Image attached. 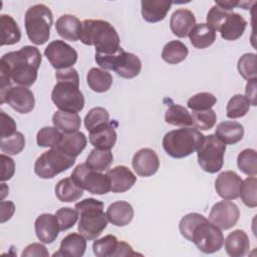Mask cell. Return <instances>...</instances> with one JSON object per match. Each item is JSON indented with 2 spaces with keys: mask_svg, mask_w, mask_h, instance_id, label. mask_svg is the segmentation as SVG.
Instances as JSON below:
<instances>
[{
  "mask_svg": "<svg viewBox=\"0 0 257 257\" xmlns=\"http://www.w3.org/2000/svg\"><path fill=\"white\" fill-rule=\"evenodd\" d=\"M0 102H7L19 113H28L35 106L33 92L26 86H10L4 91H0Z\"/></svg>",
  "mask_w": 257,
  "mask_h": 257,
  "instance_id": "obj_14",
  "label": "cell"
},
{
  "mask_svg": "<svg viewBox=\"0 0 257 257\" xmlns=\"http://www.w3.org/2000/svg\"><path fill=\"white\" fill-rule=\"evenodd\" d=\"M34 228L37 238L45 244L53 243L60 231L56 216L48 213L41 214L36 218Z\"/></svg>",
  "mask_w": 257,
  "mask_h": 257,
  "instance_id": "obj_18",
  "label": "cell"
},
{
  "mask_svg": "<svg viewBox=\"0 0 257 257\" xmlns=\"http://www.w3.org/2000/svg\"><path fill=\"white\" fill-rule=\"evenodd\" d=\"M205 136L195 127H181L170 131L163 138V148L172 158H186L202 146Z\"/></svg>",
  "mask_w": 257,
  "mask_h": 257,
  "instance_id": "obj_4",
  "label": "cell"
},
{
  "mask_svg": "<svg viewBox=\"0 0 257 257\" xmlns=\"http://www.w3.org/2000/svg\"><path fill=\"white\" fill-rule=\"evenodd\" d=\"M8 192H9V188L4 183H2L1 184V200L4 199V197L7 195Z\"/></svg>",
  "mask_w": 257,
  "mask_h": 257,
  "instance_id": "obj_57",
  "label": "cell"
},
{
  "mask_svg": "<svg viewBox=\"0 0 257 257\" xmlns=\"http://www.w3.org/2000/svg\"><path fill=\"white\" fill-rule=\"evenodd\" d=\"M55 216L57 218L60 231H66L73 227L78 219V212L72 208L64 207L56 211Z\"/></svg>",
  "mask_w": 257,
  "mask_h": 257,
  "instance_id": "obj_48",
  "label": "cell"
},
{
  "mask_svg": "<svg viewBox=\"0 0 257 257\" xmlns=\"http://www.w3.org/2000/svg\"><path fill=\"white\" fill-rule=\"evenodd\" d=\"M62 135L55 126H44L38 131L36 142L39 147L54 148L60 143Z\"/></svg>",
  "mask_w": 257,
  "mask_h": 257,
  "instance_id": "obj_40",
  "label": "cell"
},
{
  "mask_svg": "<svg viewBox=\"0 0 257 257\" xmlns=\"http://www.w3.org/2000/svg\"><path fill=\"white\" fill-rule=\"evenodd\" d=\"M196 25L194 13L189 9L176 10L170 19V27L174 35L180 38L187 37Z\"/></svg>",
  "mask_w": 257,
  "mask_h": 257,
  "instance_id": "obj_20",
  "label": "cell"
},
{
  "mask_svg": "<svg viewBox=\"0 0 257 257\" xmlns=\"http://www.w3.org/2000/svg\"><path fill=\"white\" fill-rule=\"evenodd\" d=\"M257 59L255 53H245L243 54L237 64L238 71L240 75L246 79L251 80L257 78Z\"/></svg>",
  "mask_w": 257,
  "mask_h": 257,
  "instance_id": "obj_41",
  "label": "cell"
},
{
  "mask_svg": "<svg viewBox=\"0 0 257 257\" xmlns=\"http://www.w3.org/2000/svg\"><path fill=\"white\" fill-rule=\"evenodd\" d=\"M117 242V238L114 235H106L97 239L92 244L93 254L97 257H112Z\"/></svg>",
  "mask_w": 257,
  "mask_h": 257,
  "instance_id": "obj_43",
  "label": "cell"
},
{
  "mask_svg": "<svg viewBox=\"0 0 257 257\" xmlns=\"http://www.w3.org/2000/svg\"><path fill=\"white\" fill-rule=\"evenodd\" d=\"M132 166L139 176L151 177L158 172L160 167V160L154 150L144 148L139 150L134 155Z\"/></svg>",
  "mask_w": 257,
  "mask_h": 257,
  "instance_id": "obj_16",
  "label": "cell"
},
{
  "mask_svg": "<svg viewBox=\"0 0 257 257\" xmlns=\"http://www.w3.org/2000/svg\"><path fill=\"white\" fill-rule=\"evenodd\" d=\"M96 63L105 70H113L122 78H134L142 69V61L134 53L125 52L121 47L112 54L95 53Z\"/></svg>",
  "mask_w": 257,
  "mask_h": 257,
  "instance_id": "obj_7",
  "label": "cell"
},
{
  "mask_svg": "<svg viewBox=\"0 0 257 257\" xmlns=\"http://www.w3.org/2000/svg\"><path fill=\"white\" fill-rule=\"evenodd\" d=\"M240 211L238 206L229 201L217 202L210 211L209 221L222 230H229L239 220Z\"/></svg>",
  "mask_w": 257,
  "mask_h": 257,
  "instance_id": "obj_15",
  "label": "cell"
},
{
  "mask_svg": "<svg viewBox=\"0 0 257 257\" xmlns=\"http://www.w3.org/2000/svg\"><path fill=\"white\" fill-rule=\"evenodd\" d=\"M78 212V232L87 240L96 239L107 226V217L103 212V203L93 199H84L74 206Z\"/></svg>",
  "mask_w": 257,
  "mask_h": 257,
  "instance_id": "obj_3",
  "label": "cell"
},
{
  "mask_svg": "<svg viewBox=\"0 0 257 257\" xmlns=\"http://www.w3.org/2000/svg\"><path fill=\"white\" fill-rule=\"evenodd\" d=\"M173 2L169 0H143L141 11L143 18L149 23L160 22L165 19Z\"/></svg>",
  "mask_w": 257,
  "mask_h": 257,
  "instance_id": "obj_21",
  "label": "cell"
},
{
  "mask_svg": "<svg viewBox=\"0 0 257 257\" xmlns=\"http://www.w3.org/2000/svg\"><path fill=\"white\" fill-rule=\"evenodd\" d=\"M15 211V205L11 201H1V223L9 220Z\"/></svg>",
  "mask_w": 257,
  "mask_h": 257,
  "instance_id": "obj_54",
  "label": "cell"
},
{
  "mask_svg": "<svg viewBox=\"0 0 257 257\" xmlns=\"http://www.w3.org/2000/svg\"><path fill=\"white\" fill-rule=\"evenodd\" d=\"M242 184L241 177L233 171H225L218 175L215 181V190L224 200H235L239 197Z\"/></svg>",
  "mask_w": 257,
  "mask_h": 257,
  "instance_id": "obj_17",
  "label": "cell"
},
{
  "mask_svg": "<svg viewBox=\"0 0 257 257\" xmlns=\"http://www.w3.org/2000/svg\"><path fill=\"white\" fill-rule=\"evenodd\" d=\"M79 39L85 45H93L95 53L112 54L120 48V40L115 28L104 20L82 21Z\"/></svg>",
  "mask_w": 257,
  "mask_h": 257,
  "instance_id": "obj_2",
  "label": "cell"
},
{
  "mask_svg": "<svg viewBox=\"0 0 257 257\" xmlns=\"http://www.w3.org/2000/svg\"><path fill=\"white\" fill-rule=\"evenodd\" d=\"M165 121L172 125L187 127L192 125V116L185 106L172 103L165 113Z\"/></svg>",
  "mask_w": 257,
  "mask_h": 257,
  "instance_id": "obj_36",
  "label": "cell"
},
{
  "mask_svg": "<svg viewBox=\"0 0 257 257\" xmlns=\"http://www.w3.org/2000/svg\"><path fill=\"white\" fill-rule=\"evenodd\" d=\"M107 122H109V113L101 106L91 108L84 117V125L88 132Z\"/></svg>",
  "mask_w": 257,
  "mask_h": 257,
  "instance_id": "obj_45",
  "label": "cell"
},
{
  "mask_svg": "<svg viewBox=\"0 0 257 257\" xmlns=\"http://www.w3.org/2000/svg\"><path fill=\"white\" fill-rule=\"evenodd\" d=\"M1 45H12L20 41L21 31L17 22L7 14L0 15Z\"/></svg>",
  "mask_w": 257,
  "mask_h": 257,
  "instance_id": "obj_32",
  "label": "cell"
},
{
  "mask_svg": "<svg viewBox=\"0 0 257 257\" xmlns=\"http://www.w3.org/2000/svg\"><path fill=\"white\" fill-rule=\"evenodd\" d=\"M239 197L242 202L249 208L257 206V179L256 177H248L240 186Z\"/></svg>",
  "mask_w": 257,
  "mask_h": 257,
  "instance_id": "obj_39",
  "label": "cell"
},
{
  "mask_svg": "<svg viewBox=\"0 0 257 257\" xmlns=\"http://www.w3.org/2000/svg\"><path fill=\"white\" fill-rule=\"evenodd\" d=\"M215 5L219 6L220 8H222L223 10H226V11H232L235 7H241L243 9H249V7H250L249 2L236 1V0H223V1L216 0Z\"/></svg>",
  "mask_w": 257,
  "mask_h": 257,
  "instance_id": "obj_53",
  "label": "cell"
},
{
  "mask_svg": "<svg viewBox=\"0 0 257 257\" xmlns=\"http://www.w3.org/2000/svg\"><path fill=\"white\" fill-rule=\"evenodd\" d=\"M1 164H2V174H1V181L10 180L14 173H15V163L13 159L9 156L1 154Z\"/></svg>",
  "mask_w": 257,
  "mask_h": 257,
  "instance_id": "obj_50",
  "label": "cell"
},
{
  "mask_svg": "<svg viewBox=\"0 0 257 257\" xmlns=\"http://www.w3.org/2000/svg\"><path fill=\"white\" fill-rule=\"evenodd\" d=\"M112 193H124L137 182L135 174L125 166H116L106 172Z\"/></svg>",
  "mask_w": 257,
  "mask_h": 257,
  "instance_id": "obj_19",
  "label": "cell"
},
{
  "mask_svg": "<svg viewBox=\"0 0 257 257\" xmlns=\"http://www.w3.org/2000/svg\"><path fill=\"white\" fill-rule=\"evenodd\" d=\"M188 47L179 40H172L165 44L162 51V58L169 64H178L188 56Z\"/></svg>",
  "mask_w": 257,
  "mask_h": 257,
  "instance_id": "obj_34",
  "label": "cell"
},
{
  "mask_svg": "<svg viewBox=\"0 0 257 257\" xmlns=\"http://www.w3.org/2000/svg\"><path fill=\"white\" fill-rule=\"evenodd\" d=\"M55 29L63 39L77 41L81 31V22L74 15L63 14L56 20Z\"/></svg>",
  "mask_w": 257,
  "mask_h": 257,
  "instance_id": "obj_26",
  "label": "cell"
},
{
  "mask_svg": "<svg viewBox=\"0 0 257 257\" xmlns=\"http://www.w3.org/2000/svg\"><path fill=\"white\" fill-rule=\"evenodd\" d=\"M52 24L53 14L44 4L33 5L25 12V30L29 40L35 45H42L49 39Z\"/></svg>",
  "mask_w": 257,
  "mask_h": 257,
  "instance_id": "obj_6",
  "label": "cell"
},
{
  "mask_svg": "<svg viewBox=\"0 0 257 257\" xmlns=\"http://www.w3.org/2000/svg\"><path fill=\"white\" fill-rule=\"evenodd\" d=\"M190 41L195 48L205 49L216 40V31L207 23L196 24L189 34Z\"/></svg>",
  "mask_w": 257,
  "mask_h": 257,
  "instance_id": "obj_29",
  "label": "cell"
},
{
  "mask_svg": "<svg viewBox=\"0 0 257 257\" xmlns=\"http://www.w3.org/2000/svg\"><path fill=\"white\" fill-rule=\"evenodd\" d=\"M207 24L215 31H219L221 37L228 41L240 38L247 27V21L239 13L223 10L217 5L208 11Z\"/></svg>",
  "mask_w": 257,
  "mask_h": 257,
  "instance_id": "obj_5",
  "label": "cell"
},
{
  "mask_svg": "<svg viewBox=\"0 0 257 257\" xmlns=\"http://www.w3.org/2000/svg\"><path fill=\"white\" fill-rule=\"evenodd\" d=\"M226 145L215 135L206 136L202 146L197 151L198 163L205 172L214 174L219 172L224 164Z\"/></svg>",
  "mask_w": 257,
  "mask_h": 257,
  "instance_id": "obj_9",
  "label": "cell"
},
{
  "mask_svg": "<svg viewBox=\"0 0 257 257\" xmlns=\"http://www.w3.org/2000/svg\"><path fill=\"white\" fill-rule=\"evenodd\" d=\"M116 142V133L114 126L109 121L101 124L89 132V143L100 150H110Z\"/></svg>",
  "mask_w": 257,
  "mask_h": 257,
  "instance_id": "obj_22",
  "label": "cell"
},
{
  "mask_svg": "<svg viewBox=\"0 0 257 257\" xmlns=\"http://www.w3.org/2000/svg\"><path fill=\"white\" fill-rule=\"evenodd\" d=\"M191 116L192 124L202 131H208L212 128L217 120L216 112L212 108L205 110H193Z\"/></svg>",
  "mask_w": 257,
  "mask_h": 257,
  "instance_id": "obj_44",
  "label": "cell"
},
{
  "mask_svg": "<svg viewBox=\"0 0 257 257\" xmlns=\"http://www.w3.org/2000/svg\"><path fill=\"white\" fill-rule=\"evenodd\" d=\"M107 220L114 226L128 225L134 218V208L125 201H116L110 204L106 210Z\"/></svg>",
  "mask_w": 257,
  "mask_h": 257,
  "instance_id": "obj_25",
  "label": "cell"
},
{
  "mask_svg": "<svg viewBox=\"0 0 257 257\" xmlns=\"http://www.w3.org/2000/svg\"><path fill=\"white\" fill-rule=\"evenodd\" d=\"M51 100L59 110L78 112L84 107V96L79 83L57 81L51 91Z\"/></svg>",
  "mask_w": 257,
  "mask_h": 257,
  "instance_id": "obj_10",
  "label": "cell"
},
{
  "mask_svg": "<svg viewBox=\"0 0 257 257\" xmlns=\"http://www.w3.org/2000/svg\"><path fill=\"white\" fill-rule=\"evenodd\" d=\"M22 257L27 256H40V257H48L49 253L46 247L41 243H32L25 247L24 251L22 252Z\"/></svg>",
  "mask_w": 257,
  "mask_h": 257,
  "instance_id": "obj_51",
  "label": "cell"
},
{
  "mask_svg": "<svg viewBox=\"0 0 257 257\" xmlns=\"http://www.w3.org/2000/svg\"><path fill=\"white\" fill-rule=\"evenodd\" d=\"M215 136L225 145H234L243 139L244 127L235 120L222 121L217 125Z\"/></svg>",
  "mask_w": 257,
  "mask_h": 257,
  "instance_id": "obj_28",
  "label": "cell"
},
{
  "mask_svg": "<svg viewBox=\"0 0 257 257\" xmlns=\"http://www.w3.org/2000/svg\"><path fill=\"white\" fill-rule=\"evenodd\" d=\"M86 249V239L78 233H70L65 236L60 243L59 249L53 256L62 257H80Z\"/></svg>",
  "mask_w": 257,
  "mask_h": 257,
  "instance_id": "obj_23",
  "label": "cell"
},
{
  "mask_svg": "<svg viewBox=\"0 0 257 257\" xmlns=\"http://www.w3.org/2000/svg\"><path fill=\"white\" fill-rule=\"evenodd\" d=\"M52 122L62 134H71L79 130L81 119L77 112L57 110L52 115Z\"/></svg>",
  "mask_w": 257,
  "mask_h": 257,
  "instance_id": "obj_30",
  "label": "cell"
},
{
  "mask_svg": "<svg viewBox=\"0 0 257 257\" xmlns=\"http://www.w3.org/2000/svg\"><path fill=\"white\" fill-rule=\"evenodd\" d=\"M190 241L193 242L201 252L212 254L222 248L224 236L221 229L207 219L194 228Z\"/></svg>",
  "mask_w": 257,
  "mask_h": 257,
  "instance_id": "obj_12",
  "label": "cell"
},
{
  "mask_svg": "<svg viewBox=\"0 0 257 257\" xmlns=\"http://www.w3.org/2000/svg\"><path fill=\"white\" fill-rule=\"evenodd\" d=\"M256 87H257V78L248 80L246 84V89H245V93H246L245 96L249 100L250 104L253 106L256 105Z\"/></svg>",
  "mask_w": 257,
  "mask_h": 257,
  "instance_id": "obj_55",
  "label": "cell"
},
{
  "mask_svg": "<svg viewBox=\"0 0 257 257\" xmlns=\"http://www.w3.org/2000/svg\"><path fill=\"white\" fill-rule=\"evenodd\" d=\"M250 109V102L245 95H233L226 106V115L229 118H239L245 116Z\"/></svg>",
  "mask_w": 257,
  "mask_h": 257,
  "instance_id": "obj_37",
  "label": "cell"
},
{
  "mask_svg": "<svg viewBox=\"0 0 257 257\" xmlns=\"http://www.w3.org/2000/svg\"><path fill=\"white\" fill-rule=\"evenodd\" d=\"M86 82L91 90L95 92H105L112 84V76L104 69L92 67L87 72Z\"/></svg>",
  "mask_w": 257,
  "mask_h": 257,
  "instance_id": "obj_33",
  "label": "cell"
},
{
  "mask_svg": "<svg viewBox=\"0 0 257 257\" xmlns=\"http://www.w3.org/2000/svg\"><path fill=\"white\" fill-rule=\"evenodd\" d=\"M25 147V138L20 132H16L12 136L0 139V149L2 153L7 155H18Z\"/></svg>",
  "mask_w": 257,
  "mask_h": 257,
  "instance_id": "obj_42",
  "label": "cell"
},
{
  "mask_svg": "<svg viewBox=\"0 0 257 257\" xmlns=\"http://www.w3.org/2000/svg\"><path fill=\"white\" fill-rule=\"evenodd\" d=\"M87 144L86 137L81 132L63 134L60 143L56 146L67 156L75 158L85 149Z\"/></svg>",
  "mask_w": 257,
  "mask_h": 257,
  "instance_id": "obj_27",
  "label": "cell"
},
{
  "mask_svg": "<svg viewBox=\"0 0 257 257\" xmlns=\"http://www.w3.org/2000/svg\"><path fill=\"white\" fill-rule=\"evenodd\" d=\"M217 102L216 96L211 92H199L191 96L187 105L192 110H205L214 106Z\"/></svg>",
  "mask_w": 257,
  "mask_h": 257,
  "instance_id": "obj_46",
  "label": "cell"
},
{
  "mask_svg": "<svg viewBox=\"0 0 257 257\" xmlns=\"http://www.w3.org/2000/svg\"><path fill=\"white\" fill-rule=\"evenodd\" d=\"M55 77L57 81H69L74 83H79V76L75 68L69 67L65 69L56 70Z\"/></svg>",
  "mask_w": 257,
  "mask_h": 257,
  "instance_id": "obj_52",
  "label": "cell"
},
{
  "mask_svg": "<svg viewBox=\"0 0 257 257\" xmlns=\"http://www.w3.org/2000/svg\"><path fill=\"white\" fill-rule=\"evenodd\" d=\"M205 220H207V218L205 216H203L202 214H199V213H190V214L185 215L181 219L180 224H179L180 233L182 234V236L184 238H186L187 240L190 241L194 228L199 223H201Z\"/></svg>",
  "mask_w": 257,
  "mask_h": 257,
  "instance_id": "obj_47",
  "label": "cell"
},
{
  "mask_svg": "<svg viewBox=\"0 0 257 257\" xmlns=\"http://www.w3.org/2000/svg\"><path fill=\"white\" fill-rule=\"evenodd\" d=\"M250 249V241L247 233L241 229L229 233L225 239V250L231 257L245 256Z\"/></svg>",
  "mask_w": 257,
  "mask_h": 257,
  "instance_id": "obj_24",
  "label": "cell"
},
{
  "mask_svg": "<svg viewBox=\"0 0 257 257\" xmlns=\"http://www.w3.org/2000/svg\"><path fill=\"white\" fill-rule=\"evenodd\" d=\"M112 161L113 156L110 150H100L94 148L87 156L85 164L93 171L103 172L110 167Z\"/></svg>",
  "mask_w": 257,
  "mask_h": 257,
  "instance_id": "obj_35",
  "label": "cell"
},
{
  "mask_svg": "<svg viewBox=\"0 0 257 257\" xmlns=\"http://www.w3.org/2000/svg\"><path fill=\"white\" fill-rule=\"evenodd\" d=\"M70 178L78 187L94 195H104L110 191L107 175L91 170L85 163L77 165Z\"/></svg>",
  "mask_w": 257,
  "mask_h": 257,
  "instance_id": "obj_11",
  "label": "cell"
},
{
  "mask_svg": "<svg viewBox=\"0 0 257 257\" xmlns=\"http://www.w3.org/2000/svg\"><path fill=\"white\" fill-rule=\"evenodd\" d=\"M75 164V158L67 156L57 147L51 148L37 158L34 172L41 179H52Z\"/></svg>",
  "mask_w": 257,
  "mask_h": 257,
  "instance_id": "obj_8",
  "label": "cell"
},
{
  "mask_svg": "<svg viewBox=\"0 0 257 257\" xmlns=\"http://www.w3.org/2000/svg\"><path fill=\"white\" fill-rule=\"evenodd\" d=\"M44 55L56 70L73 67L78 57L76 50L63 40L51 41L46 46Z\"/></svg>",
  "mask_w": 257,
  "mask_h": 257,
  "instance_id": "obj_13",
  "label": "cell"
},
{
  "mask_svg": "<svg viewBox=\"0 0 257 257\" xmlns=\"http://www.w3.org/2000/svg\"><path fill=\"white\" fill-rule=\"evenodd\" d=\"M83 195V189L78 187L71 178L60 180L55 186V196L63 203H71L80 199Z\"/></svg>",
  "mask_w": 257,
  "mask_h": 257,
  "instance_id": "obj_31",
  "label": "cell"
},
{
  "mask_svg": "<svg viewBox=\"0 0 257 257\" xmlns=\"http://www.w3.org/2000/svg\"><path fill=\"white\" fill-rule=\"evenodd\" d=\"M15 120L3 110L0 111V139L7 138L15 134L16 131Z\"/></svg>",
  "mask_w": 257,
  "mask_h": 257,
  "instance_id": "obj_49",
  "label": "cell"
},
{
  "mask_svg": "<svg viewBox=\"0 0 257 257\" xmlns=\"http://www.w3.org/2000/svg\"><path fill=\"white\" fill-rule=\"evenodd\" d=\"M138 255V253L133 251V248L130 244L123 241H118L116 245V249L112 255V257L116 256H135Z\"/></svg>",
  "mask_w": 257,
  "mask_h": 257,
  "instance_id": "obj_56",
  "label": "cell"
},
{
  "mask_svg": "<svg viewBox=\"0 0 257 257\" xmlns=\"http://www.w3.org/2000/svg\"><path fill=\"white\" fill-rule=\"evenodd\" d=\"M237 165L239 170L249 177L257 174V154L253 149H245L239 153L237 157Z\"/></svg>",
  "mask_w": 257,
  "mask_h": 257,
  "instance_id": "obj_38",
  "label": "cell"
},
{
  "mask_svg": "<svg viewBox=\"0 0 257 257\" xmlns=\"http://www.w3.org/2000/svg\"><path fill=\"white\" fill-rule=\"evenodd\" d=\"M42 60L39 49L26 45L17 51L5 53L0 61L9 68L12 80L22 86H31L37 79V71Z\"/></svg>",
  "mask_w": 257,
  "mask_h": 257,
  "instance_id": "obj_1",
  "label": "cell"
}]
</instances>
